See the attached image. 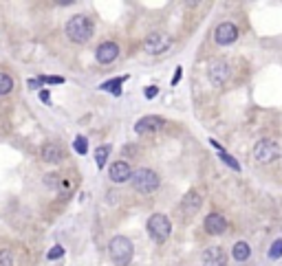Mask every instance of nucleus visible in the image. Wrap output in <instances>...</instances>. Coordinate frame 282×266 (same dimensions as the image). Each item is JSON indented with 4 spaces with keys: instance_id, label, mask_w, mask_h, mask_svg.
Returning <instances> with one entry per match:
<instances>
[{
    "instance_id": "1",
    "label": "nucleus",
    "mask_w": 282,
    "mask_h": 266,
    "mask_svg": "<svg viewBox=\"0 0 282 266\" xmlns=\"http://www.w3.org/2000/svg\"><path fill=\"white\" fill-rule=\"evenodd\" d=\"M108 253H110V260L115 262L117 266H128L130 260H133V242L128 240L126 235H115L108 244Z\"/></svg>"
},
{
    "instance_id": "2",
    "label": "nucleus",
    "mask_w": 282,
    "mask_h": 266,
    "mask_svg": "<svg viewBox=\"0 0 282 266\" xmlns=\"http://www.w3.org/2000/svg\"><path fill=\"white\" fill-rule=\"evenodd\" d=\"M67 35L70 37V42H88L93 35V22L91 18L86 16H73L70 20L67 22Z\"/></svg>"
},
{
    "instance_id": "3",
    "label": "nucleus",
    "mask_w": 282,
    "mask_h": 266,
    "mask_svg": "<svg viewBox=\"0 0 282 266\" xmlns=\"http://www.w3.org/2000/svg\"><path fill=\"white\" fill-rule=\"evenodd\" d=\"M133 189L141 194H152L154 189H159V176L148 167H139L133 172Z\"/></svg>"
},
{
    "instance_id": "4",
    "label": "nucleus",
    "mask_w": 282,
    "mask_h": 266,
    "mask_svg": "<svg viewBox=\"0 0 282 266\" xmlns=\"http://www.w3.org/2000/svg\"><path fill=\"white\" fill-rule=\"evenodd\" d=\"M170 231H172V225H170V220H168L163 213H154V216H150V220H148V233L152 235V240L166 242L168 237H170Z\"/></svg>"
},
{
    "instance_id": "5",
    "label": "nucleus",
    "mask_w": 282,
    "mask_h": 266,
    "mask_svg": "<svg viewBox=\"0 0 282 266\" xmlns=\"http://www.w3.org/2000/svg\"><path fill=\"white\" fill-rule=\"evenodd\" d=\"M172 44V37L163 31H152L148 37L143 40V51L150 55H159Z\"/></svg>"
},
{
    "instance_id": "6",
    "label": "nucleus",
    "mask_w": 282,
    "mask_h": 266,
    "mask_svg": "<svg viewBox=\"0 0 282 266\" xmlns=\"http://www.w3.org/2000/svg\"><path fill=\"white\" fill-rule=\"evenodd\" d=\"M253 156H256V161H260V163H271V161H276L280 156V148L276 141L260 139L256 143V148H253Z\"/></svg>"
},
{
    "instance_id": "7",
    "label": "nucleus",
    "mask_w": 282,
    "mask_h": 266,
    "mask_svg": "<svg viewBox=\"0 0 282 266\" xmlns=\"http://www.w3.org/2000/svg\"><path fill=\"white\" fill-rule=\"evenodd\" d=\"M229 75H232V68H229V64L225 60H216L208 70V77L214 86H223V84L229 79Z\"/></svg>"
},
{
    "instance_id": "8",
    "label": "nucleus",
    "mask_w": 282,
    "mask_h": 266,
    "mask_svg": "<svg viewBox=\"0 0 282 266\" xmlns=\"http://www.w3.org/2000/svg\"><path fill=\"white\" fill-rule=\"evenodd\" d=\"M214 40H216V44H220V46L234 44V42L238 40L236 25H232V22H220V25L216 27V31H214Z\"/></svg>"
},
{
    "instance_id": "9",
    "label": "nucleus",
    "mask_w": 282,
    "mask_h": 266,
    "mask_svg": "<svg viewBox=\"0 0 282 266\" xmlns=\"http://www.w3.org/2000/svg\"><path fill=\"white\" fill-rule=\"evenodd\" d=\"M203 205V196H201V192H196V189H192V192L185 194V198L181 200V211L185 218H192L196 211L201 209Z\"/></svg>"
},
{
    "instance_id": "10",
    "label": "nucleus",
    "mask_w": 282,
    "mask_h": 266,
    "mask_svg": "<svg viewBox=\"0 0 282 266\" xmlns=\"http://www.w3.org/2000/svg\"><path fill=\"white\" fill-rule=\"evenodd\" d=\"M108 176L112 183H126V180L133 178V167L128 165V161H115L108 169Z\"/></svg>"
},
{
    "instance_id": "11",
    "label": "nucleus",
    "mask_w": 282,
    "mask_h": 266,
    "mask_svg": "<svg viewBox=\"0 0 282 266\" xmlns=\"http://www.w3.org/2000/svg\"><path fill=\"white\" fill-rule=\"evenodd\" d=\"M95 58L100 64H112V62L119 58V46L115 42H102L95 51Z\"/></svg>"
},
{
    "instance_id": "12",
    "label": "nucleus",
    "mask_w": 282,
    "mask_h": 266,
    "mask_svg": "<svg viewBox=\"0 0 282 266\" xmlns=\"http://www.w3.org/2000/svg\"><path fill=\"white\" fill-rule=\"evenodd\" d=\"M203 227H205V231H208L210 235H220V233L227 231L229 225H227V218L225 216H220V213H210V216L205 218Z\"/></svg>"
},
{
    "instance_id": "13",
    "label": "nucleus",
    "mask_w": 282,
    "mask_h": 266,
    "mask_svg": "<svg viewBox=\"0 0 282 266\" xmlns=\"http://www.w3.org/2000/svg\"><path fill=\"white\" fill-rule=\"evenodd\" d=\"M203 266H227V255L220 246H210L203 251Z\"/></svg>"
},
{
    "instance_id": "14",
    "label": "nucleus",
    "mask_w": 282,
    "mask_h": 266,
    "mask_svg": "<svg viewBox=\"0 0 282 266\" xmlns=\"http://www.w3.org/2000/svg\"><path fill=\"white\" fill-rule=\"evenodd\" d=\"M161 126H163V119L161 117L148 115V117H141L139 121L135 123V132H139V134H150V132L161 130Z\"/></svg>"
},
{
    "instance_id": "15",
    "label": "nucleus",
    "mask_w": 282,
    "mask_h": 266,
    "mask_svg": "<svg viewBox=\"0 0 282 266\" xmlns=\"http://www.w3.org/2000/svg\"><path fill=\"white\" fill-rule=\"evenodd\" d=\"M42 159H44L46 163H60V161L64 159V152H62L60 145L49 143V145H44V148H42Z\"/></svg>"
},
{
    "instance_id": "16",
    "label": "nucleus",
    "mask_w": 282,
    "mask_h": 266,
    "mask_svg": "<svg viewBox=\"0 0 282 266\" xmlns=\"http://www.w3.org/2000/svg\"><path fill=\"white\" fill-rule=\"evenodd\" d=\"M249 255H251V246L247 244V242H236L232 249V258L236 260V262H245L249 260Z\"/></svg>"
},
{
    "instance_id": "17",
    "label": "nucleus",
    "mask_w": 282,
    "mask_h": 266,
    "mask_svg": "<svg viewBox=\"0 0 282 266\" xmlns=\"http://www.w3.org/2000/svg\"><path fill=\"white\" fill-rule=\"evenodd\" d=\"M128 79V75H121V77H115V79H110V82H104V84H100V88L102 90H110L115 97H119L121 95V84Z\"/></svg>"
},
{
    "instance_id": "18",
    "label": "nucleus",
    "mask_w": 282,
    "mask_h": 266,
    "mask_svg": "<svg viewBox=\"0 0 282 266\" xmlns=\"http://www.w3.org/2000/svg\"><path fill=\"white\" fill-rule=\"evenodd\" d=\"M108 156H110V145H102V148L95 150V163H97V167H100V169L106 167Z\"/></svg>"
},
{
    "instance_id": "19",
    "label": "nucleus",
    "mask_w": 282,
    "mask_h": 266,
    "mask_svg": "<svg viewBox=\"0 0 282 266\" xmlns=\"http://www.w3.org/2000/svg\"><path fill=\"white\" fill-rule=\"evenodd\" d=\"M13 88V77L7 73H0V95H9Z\"/></svg>"
},
{
    "instance_id": "20",
    "label": "nucleus",
    "mask_w": 282,
    "mask_h": 266,
    "mask_svg": "<svg viewBox=\"0 0 282 266\" xmlns=\"http://www.w3.org/2000/svg\"><path fill=\"white\" fill-rule=\"evenodd\" d=\"M73 148L77 154H86L88 152V141H86V136H77V139L73 141Z\"/></svg>"
},
{
    "instance_id": "21",
    "label": "nucleus",
    "mask_w": 282,
    "mask_h": 266,
    "mask_svg": "<svg viewBox=\"0 0 282 266\" xmlns=\"http://www.w3.org/2000/svg\"><path fill=\"white\" fill-rule=\"evenodd\" d=\"M218 156H220V161H223V163H227L229 167L234 169V172H238V169H241V165H238V161L234 159V156H229V154H225V152H218Z\"/></svg>"
},
{
    "instance_id": "22",
    "label": "nucleus",
    "mask_w": 282,
    "mask_h": 266,
    "mask_svg": "<svg viewBox=\"0 0 282 266\" xmlns=\"http://www.w3.org/2000/svg\"><path fill=\"white\" fill-rule=\"evenodd\" d=\"M269 258L271 260H280L282 258V240H276L269 249Z\"/></svg>"
},
{
    "instance_id": "23",
    "label": "nucleus",
    "mask_w": 282,
    "mask_h": 266,
    "mask_svg": "<svg viewBox=\"0 0 282 266\" xmlns=\"http://www.w3.org/2000/svg\"><path fill=\"white\" fill-rule=\"evenodd\" d=\"M37 82L40 84H64V77H60V75H42Z\"/></svg>"
},
{
    "instance_id": "24",
    "label": "nucleus",
    "mask_w": 282,
    "mask_h": 266,
    "mask_svg": "<svg viewBox=\"0 0 282 266\" xmlns=\"http://www.w3.org/2000/svg\"><path fill=\"white\" fill-rule=\"evenodd\" d=\"M0 266H13V255H11V251H7V249L0 251Z\"/></svg>"
},
{
    "instance_id": "25",
    "label": "nucleus",
    "mask_w": 282,
    "mask_h": 266,
    "mask_svg": "<svg viewBox=\"0 0 282 266\" xmlns=\"http://www.w3.org/2000/svg\"><path fill=\"white\" fill-rule=\"evenodd\" d=\"M62 255H64V249L58 244V246H53V249H51L49 253H46V258H49V260H60Z\"/></svg>"
},
{
    "instance_id": "26",
    "label": "nucleus",
    "mask_w": 282,
    "mask_h": 266,
    "mask_svg": "<svg viewBox=\"0 0 282 266\" xmlns=\"http://www.w3.org/2000/svg\"><path fill=\"white\" fill-rule=\"evenodd\" d=\"M58 180H60L58 174H46V176H44L46 187H58Z\"/></svg>"
},
{
    "instance_id": "27",
    "label": "nucleus",
    "mask_w": 282,
    "mask_h": 266,
    "mask_svg": "<svg viewBox=\"0 0 282 266\" xmlns=\"http://www.w3.org/2000/svg\"><path fill=\"white\" fill-rule=\"evenodd\" d=\"M157 93H159L157 86H148V88H145V99H154V97H157Z\"/></svg>"
},
{
    "instance_id": "28",
    "label": "nucleus",
    "mask_w": 282,
    "mask_h": 266,
    "mask_svg": "<svg viewBox=\"0 0 282 266\" xmlns=\"http://www.w3.org/2000/svg\"><path fill=\"white\" fill-rule=\"evenodd\" d=\"M181 73H183V68H181V66H176V70H175V77H172V84H175V86L178 84V79H181Z\"/></svg>"
},
{
    "instance_id": "29",
    "label": "nucleus",
    "mask_w": 282,
    "mask_h": 266,
    "mask_svg": "<svg viewBox=\"0 0 282 266\" xmlns=\"http://www.w3.org/2000/svg\"><path fill=\"white\" fill-rule=\"evenodd\" d=\"M49 90H40V99H42V101H44V103H49L51 101V97H49Z\"/></svg>"
}]
</instances>
